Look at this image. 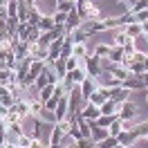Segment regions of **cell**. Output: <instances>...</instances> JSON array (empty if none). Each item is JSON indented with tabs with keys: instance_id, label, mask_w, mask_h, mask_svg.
<instances>
[{
	"instance_id": "f546056e",
	"label": "cell",
	"mask_w": 148,
	"mask_h": 148,
	"mask_svg": "<svg viewBox=\"0 0 148 148\" xmlns=\"http://www.w3.org/2000/svg\"><path fill=\"white\" fill-rule=\"evenodd\" d=\"M130 38L126 36V34H123V29L119 27V32H117V36H114V45H119V47H123L126 45V43H128Z\"/></svg>"
},
{
	"instance_id": "4fadbf2b",
	"label": "cell",
	"mask_w": 148,
	"mask_h": 148,
	"mask_svg": "<svg viewBox=\"0 0 148 148\" xmlns=\"http://www.w3.org/2000/svg\"><path fill=\"white\" fill-rule=\"evenodd\" d=\"M11 49H14V54H16V58H18V61L29 58V43H27V40H18V45H14Z\"/></svg>"
},
{
	"instance_id": "603a6c76",
	"label": "cell",
	"mask_w": 148,
	"mask_h": 148,
	"mask_svg": "<svg viewBox=\"0 0 148 148\" xmlns=\"http://www.w3.org/2000/svg\"><path fill=\"white\" fill-rule=\"evenodd\" d=\"M72 56H76V58H85V56H88V47H85V43H74V45H72Z\"/></svg>"
},
{
	"instance_id": "ee69618b",
	"label": "cell",
	"mask_w": 148,
	"mask_h": 148,
	"mask_svg": "<svg viewBox=\"0 0 148 148\" xmlns=\"http://www.w3.org/2000/svg\"><path fill=\"white\" fill-rule=\"evenodd\" d=\"M2 70H7V61H2V58H0V72H2Z\"/></svg>"
},
{
	"instance_id": "8992f818",
	"label": "cell",
	"mask_w": 148,
	"mask_h": 148,
	"mask_svg": "<svg viewBox=\"0 0 148 148\" xmlns=\"http://www.w3.org/2000/svg\"><path fill=\"white\" fill-rule=\"evenodd\" d=\"M54 114H56V123H58V121H63L65 117L70 114V94H63V97H61L58 106L54 108Z\"/></svg>"
},
{
	"instance_id": "bcb514c9",
	"label": "cell",
	"mask_w": 148,
	"mask_h": 148,
	"mask_svg": "<svg viewBox=\"0 0 148 148\" xmlns=\"http://www.w3.org/2000/svg\"><path fill=\"white\" fill-rule=\"evenodd\" d=\"M67 148H79V144H76V141H72V146H67Z\"/></svg>"
},
{
	"instance_id": "d4e9b609",
	"label": "cell",
	"mask_w": 148,
	"mask_h": 148,
	"mask_svg": "<svg viewBox=\"0 0 148 148\" xmlns=\"http://www.w3.org/2000/svg\"><path fill=\"white\" fill-rule=\"evenodd\" d=\"M67 36L72 38V43H85V38H90V36H88V34H85L81 27H79V29H74L72 34H67Z\"/></svg>"
},
{
	"instance_id": "b9f144b4",
	"label": "cell",
	"mask_w": 148,
	"mask_h": 148,
	"mask_svg": "<svg viewBox=\"0 0 148 148\" xmlns=\"http://www.w3.org/2000/svg\"><path fill=\"white\" fill-rule=\"evenodd\" d=\"M7 132V130H5ZM5 132H0V148H7V137H5Z\"/></svg>"
},
{
	"instance_id": "9a60e30c",
	"label": "cell",
	"mask_w": 148,
	"mask_h": 148,
	"mask_svg": "<svg viewBox=\"0 0 148 148\" xmlns=\"http://www.w3.org/2000/svg\"><path fill=\"white\" fill-rule=\"evenodd\" d=\"M90 126H92V141L94 144H99V141H103V139L108 137V135H110V132H108V128H99V126H97V123H94V121H90Z\"/></svg>"
},
{
	"instance_id": "f6af8a7d",
	"label": "cell",
	"mask_w": 148,
	"mask_h": 148,
	"mask_svg": "<svg viewBox=\"0 0 148 148\" xmlns=\"http://www.w3.org/2000/svg\"><path fill=\"white\" fill-rule=\"evenodd\" d=\"M141 79L146 81V90H148V72H146V74H141Z\"/></svg>"
},
{
	"instance_id": "60d3db41",
	"label": "cell",
	"mask_w": 148,
	"mask_h": 148,
	"mask_svg": "<svg viewBox=\"0 0 148 148\" xmlns=\"http://www.w3.org/2000/svg\"><path fill=\"white\" fill-rule=\"evenodd\" d=\"M29 148H47V146H43V144H40L36 137H32V146H29Z\"/></svg>"
},
{
	"instance_id": "2e32d148",
	"label": "cell",
	"mask_w": 148,
	"mask_h": 148,
	"mask_svg": "<svg viewBox=\"0 0 148 148\" xmlns=\"http://www.w3.org/2000/svg\"><path fill=\"white\" fill-rule=\"evenodd\" d=\"M45 108V103L40 101V99H32L29 101V117H34V119H40V112Z\"/></svg>"
},
{
	"instance_id": "e575fe53",
	"label": "cell",
	"mask_w": 148,
	"mask_h": 148,
	"mask_svg": "<svg viewBox=\"0 0 148 148\" xmlns=\"http://www.w3.org/2000/svg\"><path fill=\"white\" fill-rule=\"evenodd\" d=\"M67 135L72 137V141H79V139H83V132L79 130V126H76V123H74L72 128H70V132H67Z\"/></svg>"
},
{
	"instance_id": "ffe728a7",
	"label": "cell",
	"mask_w": 148,
	"mask_h": 148,
	"mask_svg": "<svg viewBox=\"0 0 148 148\" xmlns=\"http://www.w3.org/2000/svg\"><path fill=\"white\" fill-rule=\"evenodd\" d=\"M54 27H56V23H54V18H52V16H43V18H40V23H38L40 34H43V32H52Z\"/></svg>"
},
{
	"instance_id": "7bdbcfd3",
	"label": "cell",
	"mask_w": 148,
	"mask_h": 148,
	"mask_svg": "<svg viewBox=\"0 0 148 148\" xmlns=\"http://www.w3.org/2000/svg\"><path fill=\"white\" fill-rule=\"evenodd\" d=\"M141 32H144V36H148V20H146V23H141Z\"/></svg>"
},
{
	"instance_id": "836d02e7",
	"label": "cell",
	"mask_w": 148,
	"mask_h": 148,
	"mask_svg": "<svg viewBox=\"0 0 148 148\" xmlns=\"http://www.w3.org/2000/svg\"><path fill=\"white\" fill-rule=\"evenodd\" d=\"M38 40H40V29H38V27H32L27 43H29V45H34V43H38Z\"/></svg>"
},
{
	"instance_id": "7dc6e473",
	"label": "cell",
	"mask_w": 148,
	"mask_h": 148,
	"mask_svg": "<svg viewBox=\"0 0 148 148\" xmlns=\"http://www.w3.org/2000/svg\"><path fill=\"white\" fill-rule=\"evenodd\" d=\"M47 148H63V146H47Z\"/></svg>"
},
{
	"instance_id": "d6986e66",
	"label": "cell",
	"mask_w": 148,
	"mask_h": 148,
	"mask_svg": "<svg viewBox=\"0 0 148 148\" xmlns=\"http://www.w3.org/2000/svg\"><path fill=\"white\" fill-rule=\"evenodd\" d=\"M29 32H32V25L29 23H18V29H16V38L18 40H27Z\"/></svg>"
},
{
	"instance_id": "d6a6232c",
	"label": "cell",
	"mask_w": 148,
	"mask_h": 148,
	"mask_svg": "<svg viewBox=\"0 0 148 148\" xmlns=\"http://www.w3.org/2000/svg\"><path fill=\"white\" fill-rule=\"evenodd\" d=\"M135 52H137V47H135V40H132V38H130L128 43H126V45H123V54H126V58H130V56L135 54Z\"/></svg>"
},
{
	"instance_id": "6da1fadb",
	"label": "cell",
	"mask_w": 148,
	"mask_h": 148,
	"mask_svg": "<svg viewBox=\"0 0 148 148\" xmlns=\"http://www.w3.org/2000/svg\"><path fill=\"white\" fill-rule=\"evenodd\" d=\"M81 67H85V72H88V76H92V79H99L103 74L101 70V56H85V58H81Z\"/></svg>"
},
{
	"instance_id": "ab89813d",
	"label": "cell",
	"mask_w": 148,
	"mask_h": 148,
	"mask_svg": "<svg viewBox=\"0 0 148 148\" xmlns=\"http://www.w3.org/2000/svg\"><path fill=\"white\" fill-rule=\"evenodd\" d=\"M29 146H32V137H29V135H23L20 141H18V148H29Z\"/></svg>"
},
{
	"instance_id": "f1b7e54d",
	"label": "cell",
	"mask_w": 148,
	"mask_h": 148,
	"mask_svg": "<svg viewBox=\"0 0 148 148\" xmlns=\"http://www.w3.org/2000/svg\"><path fill=\"white\" fill-rule=\"evenodd\" d=\"M45 85H47V74H45V70H43V72L38 74L36 83H34V90H36V92H40V90H43Z\"/></svg>"
},
{
	"instance_id": "30bf717a",
	"label": "cell",
	"mask_w": 148,
	"mask_h": 148,
	"mask_svg": "<svg viewBox=\"0 0 148 148\" xmlns=\"http://www.w3.org/2000/svg\"><path fill=\"white\" fill-rule=\"evenodd\" d=\"M81 23H83V20H81V16L76 14V9H72L70 14H67V20H65V32H67V34H72L74 29L81 27Z\"/></svg>"
},
{
	"instance_id": "ac0fdd59",
	"label": "cell",
	"mask_w": 148,
	"mask_h": 148,
	"mask_svg": "<svg viewBox=\"0 0 148 148\" xmlns=\"http://www.w3.org/2000/svg\"><path fill=\"white\" fill-rule=\"evenodd\" d=\"M117 119H119V114H101V117L94 121V123H97L99 128H110V126H112Z\"/></svg>"
},
{
	"instance_id": "7c38bea8",
	"label": "cell",
	"mask_w": 148,
	"mask_h": 148,
	"mask_svg": "<svg viewBox=\"0 0 148 148\" xmlns=\"http://www.w3.org/2000/svg\"><path fill=\"white\" fill-rule=\"evenodd\" d=\"M110 99L114 103H121V101H126V99H130V90H126V88H110Z\"/></svg>"
},
{
	"instance_id": "f907efd6",
	"label": "cell",
	"mask_w": 148,
	"mask_h": 148,
	"mask_svg": "<svg viewBox=\"0 0 148 148\" xmlns=\"http://www.w3.org/2000/svg\"><path fill=\"white\" fill-rule=\"evenodd\" d=\"M7 148H9V146H7Z\"/></svg>"
},
{
	"instance_id": "4dcf8cb0",
	"label": "cell",
	"mask_w": 148,
	"mask_h": 148,
	"mask_svg": "<svg viewBox=\"0 0 148 148\" xmlns=\"http://www.w3.org/2000/svg\"><path fill=\"white\" fill-rule=\"evenodd\" d=\"M110 47H112V45H106V43H99V45L94 47V54H97V56H101V58H103V56H108V52H110Z\"/></svg>"
},
{
	"instance_id": "5bb4252c",
	"label": "cell",
	"mask_w": 148,
	"mask_h": 148,
	"mask_svg": "<svg viewBox=\"0 0 148 148\" xmlns=\"http://www.w3.org/2000/svg\"><path fill=\"white\" fill-rule=\"evenodd\" d=\"M106 58H110L112 63H119V65H121V63H123V58H126V54H123V47H119V45H112Z\"/></svg>"
},
{
	"instance_id": "5b68a950",
	"label": "cell",
	"mask_w": 148,
	"mask_h": 148,
	"mask_svg": "<svg viewBox=\"0 0 148 148\" xmlns=\"http://www.w3.org/2000/svg\"><path fill=\"white\" fill-rule=\"evenodd\" d=\"M121 88H126V90H130V92L146 90V81H144L141 76H135V74H130L128 79H123V81H121Z\"/></svg>"
},
{
	"instance_id": "1f68e13d",
	"label": "cell",
	"mask_w": 148,
	"mask_h": 148,
	"mask_svg": "<svg viewBox=\"0 0 148 148\" xmlns=\"http://www.w3.org/2000/svg\"><path fill=\"white\" fill-rule=\"evenodd\" d=\"M81 65V58H76V56H70L67 61H65V67H67V72H72V70H76Z\"/></svg>"
},
{
	"instance_id": "52a82bcc",
	"label": "cell",
	"mask_w": 148,
	"mask_h": 148,
	"mask_svg": "<svg viewBox=\"0 0 148 148\" xmlns=\"http://www.w3.org/2000/svg\"><path fill=\"white\" fill-rule=\"evenodd\" d=\"M117 141H119V146L130 148V146H135V144L139 141V137L135 135V130L130 128V130H121V132H119V137H117Z\"/></svg>"
},
{
	"instance_id": "c3c4849f",
	"label": "cell",
	"mask_w": 148,
	"mask_h": 148,
	"mask_svg": "<svg viewBox=\"0 0 148 148\" xmlns=\"http://www.w3.org/2000/svg\"><path fill=\"white\" fill-rule=\"evenodd\" d=\"M146 101H148V90H146Z\"/></svg>"
},
{
	"instance_id": "ba28073f",
	"label": "cell",
	"mask_w": 148,
	"mask_h": 148,
	"mask_svg": "<svg viewBox=\"0 0 148 148\" xmlns=\"http://www.w3.org/2000/svg\"><path fill=\"white\" fill-rule=\"evenodd\" d=\"M79 114H81L85 121H97L99 117H101V110H99L97 106H92V103H85L83 108L79 110Z\"/></svg>"
},
{
	"instance_id": "277c9868",
	"label": "cell",
	"mask_w": 148,
	"mask_h": 148,
	"mask_svg": "<svg viewBox=\"0 0 148 148\" xmlns=\"http://www.w3.org/2000/svg\"><path fill=\"white\" fill-rule=\"evenodd\" d=\"M97 88H99V83H97V79H92V76H85L83 79V83L79 85V97H81V99H83V103H88L90 101V94L94 92V90H97Z\"/></svg>"
},
{
	"instance_id": "f35d334b",
	"label": "cell",
	"mask_w": 148,
	"mask_h": 148,
	"mask_svg": "<svg viewBox=\"0 0 148 148\" xmlns=\"http://www.w3.org/2000/svg\"><path fill=\"white\" fill-rule=\"evenodd\" d=\"M76 144H79V148H94V146H97L92 139H85V137H83V139H79Z\"/></svg>"
},
{
	"instance_id": "681fc988",
	"label": "cell",
	"mask_w": 148,
	"mask_h": 148,
	"mask_svg": "<svg viewBox=\"0 0 148 148\" xmlns=\"http://www.w3.org/2000/svg\"><path fill=\"white\" fill-rule=\"evenodd\" d=\"M83 2H92V0H83Z\"/></svg>"
},
{
	"instance_id": "8d00e7d4",
	"label": "cell",
	"mask_w": 148,
	"mask_h": 148,
	"mask_svg": "<svg viewBox=\"0 0 148 148\" xmlns=\"http://www.w3.org/2000/svg\"><path fill=\"white\" fill-rule=\"evenodd\" d=\"M74 9V2H61V5H56V11H63V14H70Z\"/></svg>"
},
{
	"instance_id": "3957f363",
	"label": "cell",
	"mask_w": 148,
	"mask_h": 148,
	"mask_svg": "<svg viewBox=\"0 0 148 148\" xmlns=\"http://www.w3.org/2000/svg\"><path fill=\"white\" fill-rule=\"evenodd\" d=\"M25 132H23V126L20 123H9L7 126V132H5V137H7V146L9 148H18V141Z\"/></svg>"
},
{
	"instance_id": "484cf974",
	"label": "cell",
	"mask_w": 148,
	"mask_h": 148,
	"mask_svg": "<svg viewBox=\"0 0 148 148\" xmlns=\"http://www.w3.org/2000/svg\"><path fill=\"white\" fill-rule=\"evenodd\" d=\"M7 18H18V0H7Z\"/></svg>"
},
{
	"instance_id": "e0dca14e",
	"label": "cell",
	"mask_w": 148,
	"mask_h": 148,
	"mask_svg": "<svg viewBox=\"0 0 148 148\" xmlns=\"http://www.w3.org/2000/svg\"><path fill=\"white\" fill-rule=\"evenodd\" d=\"M99 110H101V114H117V112H119V103H114L112 99H108V101H103L101 106H99Z\"/></svg>"
},
{
	"instance_id": "8fae6325",
	"label": "cell",
	"mask_w": 148,
	"mask_h": 148,
	"mask_svg": "<svg viewBox=\"0 0 148 148\" xmlns=\"http://www.w3.org/2000/svg\"><path fill=\"white\" fill-rule=\"evenodd\" d=\"M121 29H123V34L128 38H132V40H137V38L144 34V32H141V23H128V25H123Z\"/></svg>"
},
{
	"instance_id": "44dd1931",
	"label": "cell",
	"mask_w": 148,
	"mask_h": 148,
	"mask_svg": "<svg viewBox=\"0 0 148 148\" xmlns=\"http://www.w3.org/2000/svg\"><path fill=\"white\" fill-rule=\"evenodd\" d=\"M132 130H135V135H137L139 139H146V141H148V121H144V123H135Z\"/></svg>"
},
{
	"instance_id": "74e56055",
	"label": "cell",
	"mask_w": 148,
	"mask_h": 148,
	"mask_svg": "<svg viewBox=\"0 0 148 148\" xmlns=\"http://www.w3.org/2000/svg\"><path fill=\"white\" fill-rule=\"evenodd\" d=\"M54 23L56 25H65V20H67V14H63V11H54Z\"/></svg>"
},
{
	"instance_id": "7a4b0ae2",
	"label": "cell",
	"mask_w": 148,
	"mask_h": 148,
	"mask_svg": "<svg viewBox=\"0 0 148 148\" xmlns=\"http://www.w3.org/2000/svg\"><path fill=\"white\" fill-rule=\"evenodd\" d=\"M137 103L135 101H130V99H126V101H121L119 103V119L121 121H135V117H137Z\"/></svg>"
},
{
	"instance_id": "9c48e42d",
	"label": "cell",
	"mask_w": 148,
	"mask_h": 148,
	"mask_svg": "<svg viewBox=\"0 0 148 148\" xmlns=\"http://www.w3.org/2000/svg\"><path fill=\"white\" fill-rule=\"evenodd\" d=\"M11 112H16L20 117V121L23 119H27L29 117V101H25V99H18V101H14V106L9 108Z\"/></svg>"
},
{
	"instance_id": "cb8c5ba5",
	"label": "cell",
	"mask_w": 148,
	"mask_h": 148,
	"mask_svg": "<svg viewBox=\"0 0 148 148\" xmlns=\"http://www.w3.org/2000/svg\"><path fill=\"white\" fill-rule=\"evenodd\" d=\"M103 101H108V99H106V97H103V92L99 90V88H97V90L90 94V101H88V103H92V106H97V108H99Z\"/></svg>"
},
{
	"instance_id": "4316f807",
	"label": "cell",
	"mask_w": 148,
	"mask_h": 148,
	"mask_svg": "<svg viewBox=\"0 0 148 148\" xmlns=\"http://www.w3.org/2000/svg\"><path fill=\"white\" fill-rule=\"evenodd\" d=\"M85 20H101V14H99V7H94L92 2L88 5V14H85Z\"/></svg>"
},
{
	"instance_id": "7402d4cb",
	"label": "cell",
	"mask_w": 148,
	"mask_h": 148,
	"mask_svg": "<svg viewBox=\"0 0 148 148\" xmlns=\"http://www.w3.org/2000/svg\"><path fill=\"white\" fill-rule=\"evenodd\" d=\"M54 88H56L54 83H47L45 88H43V90L38 92V99H40V101H43V103H47V101H49V97L54 94Z\"/></svg>"
},
{
	"instance_id": "83f0119b",
	"label": "cell",
	"mask_w": 148,
	"mask_h": 148,
	"mask_svg": "<svg viewBox=\"0 0 148 148\" xmlns=\"http://www.w3.org/2000/svg\"><path fill=\"white\" fill-rule=\"evenodd\" d=\"M117 144H119V141H117V137L108 135V137L103 139V141H99V144H97V148H114Z\"/></svg>"
},
{
	"instance_id": "d590c367",
	"label": "cell",
	"mask_w": 148,
	"mask_h": 148,
	"mask_svg": "<svg viewBox=\"0 0 148 148\" xmlns=\"http://www.w3.org/2000/svg\"><path fill=\"white\" fill-rule=\"evenodd\" d=\"M121 130H123V128H121V119H117V121H114V123L110 126V128H108V132H110L112 137H119Z\"/></svg>"
}]
</instances>
